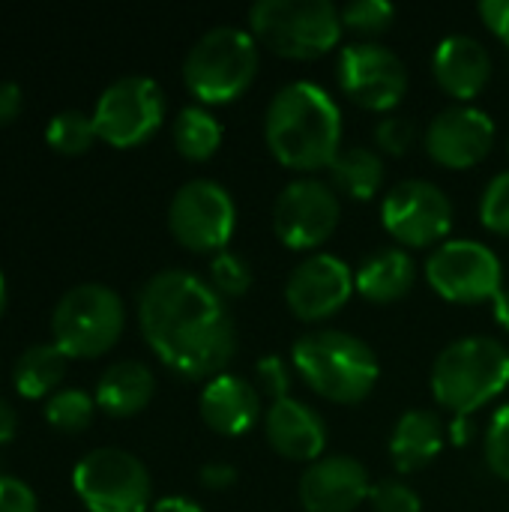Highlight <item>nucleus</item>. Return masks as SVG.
Masks as SVG:
<instances>
[{
    "instance_id": "nucleus-25",
    "label": "nucleus",
    "mask_w": 509,
    "mask_h": 512,
    "mask_svg": "<svg viewBox=\"0 0 509 512\" xmlns=\"http://www.w3.org/2000/svg\"><path fill=\"white\" fill-rule=\"evenodd\" d=\"M333 189L351 198H372L384 183V159L372 147H348L330 162Z\"/></svg>"
},
{
    "instance_id": "nucleus-37",
    "label": "nucleus",
    "mask_w": 509,
    "mask_h": 512,
    "mask_svg": "<svg viewBox=\"0 0 509 512\" xmlns=\"http://www.w3.org/2000/svg\"><path fill=\"white\" fill-rule=\"evenodd\" d=\"M198 480H201L204 489L222 492V489H231L237 483V468L228 465V462H207V465H201Z\"/></svg>"
},
{
    "instance_id": "nucleus-20",
    "label": "nucleus",
    "mask_w": 509,
    "mask_h": 512,
    "mask_svg": "<svg viewBox=\"0 0 509 512\" xmlns=\"http://www.w3.org/2000/svg\"><path fill=\"white\" fill-rule=\"evenodd\" d=\"M432 72L438 87L459 99L468 102L474 99L492 78V54L489 48L468 33H450L438 42L435 57H432Z\"/></svg>"
},
{
    "instance_id": "nucleus-7",
    "label": "nucleus",
    "mask_w": 509,
    "mask_h": 512,
    "mask_svg": "<svg viewBox=\"0 0 509 512\" xmlns=\"http://www.w3.org/2000/svg\"><path fill=\"white\" fill-rule=\"evenodd\" d=\"M126 309L120 294L105 282H78L54 303L51 333L66 357L105 354L123 333Z\"/></svg>"
},
{
    "instance_id": "nucleus-30",
    "label": "nucleus",
    "mask_w": 509,
    "mask_h": 512,
    "mask_svg": "<svg viewBox=\"0 0 509 512\" xmlns=\"http://www.w3.org/2000/svg\"><path fill=\"white\" fill-rule=\"evenodd\" d=\"M339 15H342V27L363 33V36H375L393 24L396 6L387 0H354V3H345Z\"/></svg>"
},
{
    "instance_id": "nucleus-34",
    "label": "nucleus",
    "mask_w": 509,
    "mask_h": 512,
    "mask_svg": "<svg viewBox=\"0 0 509 512\" xmlns=\"http://www.w3.org/2000/svg\"><path fill=\"white\" fill-rule=\"evenodd\" d=\"M375 141L381 150L393 153V156H402L414 147L417 141V126L414 120L402 117V114H387L384 120H378L375 126Z\"/></svg>"
},
{
    "instance_id": "nucleus-10",
    "label": "nucleus",
    "mask_w": 509,
    "mask_h": 512,
    "mask_svg": "<svg viewBox=\"0 0 509 512\" xmlns=\"http://www.w3.org/2000/svg\"><path fill=\"white\" fill-rule=\"evenodd\" d=\"M165 117V93L147 75H123L111 81L93 108L96 135L114 147L147 141Z\"/></svg>"
},
{
    "instance_id": "nucleus-18",
    "label": "nucleus",
    "mask_w": 509,
    "mask_h": 512,
    "mask_svg": "<svg viewBox=\"0 0 509 512\" xmlns=\"http://www.w3.org/2000/svg\"><path fill=\"white\" fill-rule=\"evenodd\" d=\"M264 435L267 444L291 462H318L327 447V426L324 417L309 408L306 402L288 396L267 408L264 414Z\"/></svg>"
},
{
    "instance_id": "nucleus-15",
    "label": "nucleus",
    "mask_w": 509,
    "mask_h": 512,
    "mask_svg": "<svg viewBox=\"0 0 509 512\" xmlns=\"http://www.w3.org/2000/svg\"><path fill=\"white\" fill-rule=\"evenodd\" d=\"M351 294L354 270L330 252L303 258L285 282V303L300 321H324L336 315Z\"/></svg>"
},
{
    "instance_id": "nucleus-2",
    "label": "nucleus",
    "mask_w": 509,
    "mask_h": 512,
    "mask_svg": "<svg viewBox=\"0 0 509 512\" xmlns=\"http://www.w3.org/2000/svg\"><path fill=\"white\" fill-rule=\"evenodd\" d=\"M264 135L270 153L294 171L330 168L342 144V111L312 81H291L267 105Z\"/></svg>"
},
{
    "instance_id": "nucleus-33",
    "label": "nucleus",
    "mask_w": 509,
    "mask_h": 512,
    "mask_svg": "<svg viewBox=\"0 0 509 512\" xmlns=\"http://www.w3.org/2000/svg\"><path fill=\"white\" fill-rule=\"evenodd\" d=\"M369 504L375 512H420V495L402 480H378L369 489Z\"/></svg>"
},
{
    "instance_id": "nucleus-26",
    "label": "nucleus",
    "mask_w": 509,
    "mask_h": 512,
    "mask_svg": "<svg viewBox=\"0 0 509 512\" xmlns=\"http://www.w3.org/2000/svg\"><path fill=\"white\" fill-rule=\"evenodd\" d=\"M222 144V126L219 120L201 108V105H186L174 117V147L183 159L189 162H204L210 159Z\"/></svg>"
},
{
    "instance_id": "nucleus-27",
    "label": "nucleus",
    "mask_w": 509,
    "mask_h": 512,
    "mask_svg": "<svg viewBox=\"0 0 509 512\" xmlns=\"http://www.w3.org/2000/svg\"><path fill=\"white\" fill-rule=\"evenodd\" d=\"M96 135V123L93 114L81 111V108H63L57 111L48 126H45V141L57 150V153H84L93 144Z\"/></svg>"
},
{
    "instance_id": "nucleus-5",
    "label": "nucleus",
    "mask_w": 509,
    "mask_h": 512,
    "mask_svg": "<svg viewBox=\"0 0 509 512\" xmlns=\"http://www.w3.org/2000/svg\"><path fill=\"white\" fill-rule=\"evenodd\" d=\"M258 39L234 24L210 27L195 39L183 60V81L192 96L210 105L234 102L258 72Z\"/></svg>"
},
{
    "instance_id": "nucleus-3",
    "label": "nucleus",
    "mask_w": 509,
    "mask_h": 512,
    "mask_svg": "<svg viewBox=\"0 0 509 512\" xmlns=\"http://www.w3.org/2000/svg\"><path fill=\"white\" fill-rule=\"evenodd\" d=\"M291 366L318 396L339 405L363 402L381 378L375 351L345 330L303 333L291 348Z\"/></svg>"
},
{
    "instance_id": "nucleus-28",
    "label": "nucleus",
    "mask_w": 509,
    "mask_h": 512,
    "mask_svg": "<svg viewBox=\"0 0 509 512\" xmlns=\"http://www.w3.org/2000/svg\"><path fill=\"white\" fill-rule=\"evenodd\" d=\"M96 411V399L81 387H60L45 402V417L60 432H81L90 426Z\"/></svg>"
},
{
    "instance_id": "nucleus-44",
    "label": "nucleus",
    "mask_w": 509,
    "mask_h": 512,
    "mask_svg": "<svg viewBox=\"0 0 509 512\" xmlns=\"http://www.w3.org/2000/svg\"><path fill=\"white\" fill-rule=\"evenodd\" d=\"M3 303H6V279H3V270H0V312H3Z\"/></svg>"
},
{
    "instance_id": "nucleus-31",
    "label": "nucleus",
    "mask_w": 509,
    "mask_h": 512,
    "mask_svg": "<svg viewBox=\"0 0 509 512\" xmlns=\"http://www.w3.org/2000/svg\"><path fill=\"white\" fill-rule=\"evenodd\" d=\"M480 222L495 234H509V171L489 180L480 198Z\"/></svg>"
},
{
    "instance_id": "nucleus-40",
    "label": "nucleus",
    "mask_w": 509,
    "mask_h": 512,
    "mask_svg": "<svg viewBox=\"0 0 509 512\" xmlns=\"http://www.w3.org/2000/svg\"><path fill=\"white\" fill-rule=\"evenodd\" d=\"M150 512H204L192 498H186V495H168V498H159Z\"/></svg>"
},
{
    "instance_id": "nucleus-42",
    "label": "nucleus",
    "mask_w": 509,
    "mask_h": 512,
    "mask_svg": "<svg viewBox=\"0 0 509 512\" xmlns=\"http://www.w3.org/2000/svg\"><path fill=\"white\" fill-rule=\"evenodd\" d=\"M492 303H495V321L509 330V288H501Z\"/></svg>"
},
{
    "instance_id": "nucleus-21",
    "label": "nucleus",
    "mask_w": 509,
    "mask_h": 512,
    "mask_svg": "<svg viewBox=\"0 0 509 512\" xmlns=\"http://www.w3.org/2000/svg\"><path fill=\"white\" fill-rule=\"evenodd\" d=\"M444 450V423L435 411L411 408L405 411L390 435V459L402 474L420 471L435 462Z\"/></svg>"
},
{
    "instance_id": "nucleus-36",
    "label": "nucleus",
    "mask_w": 509,
    "mask_h": 512,
    "mask_svg": "<svg viewBox=\"0 0 509 512\" xmlns=\"http://www.w3.org/2000/svg\"><path fill=\"white\" fill-rule=\"evenodd\" d=\"M0 512H39L33 486L15 474H0Z\"/></svg>"
},
{
    "instance_id": "nucleus-32",
    "label": "nucleus",
    "mask_w": 509,
    "mask_h": 512,
    "mask_svg": "<svg viewBox=\"0 0 509 512\" xmlns=\"http://www.w3.org/2000/svg\"><path fill=\"white\" fill-rule=\"evenodd\" d=\"M486 462L492 468V474H498L501 480L509 483V402L495 411V417L489 420L486 429Z\"/></svg>"
},
{
    "instance_id": "nucleus-14",
    "label": "nucleus",
    "mask_w": 509,
    "mask_h": 512,
    "mask_svg": "<svg viewBox=\"0 0 509 512\" xmlns=\"http://www.w3.org/2000/svg\"><path fill=\"white\" fill-rule=\"evenodd\" d=\"M381 222L387 234L405 246H432L453 228V201L429 180H402L387 192Z\"/></svg>"
},
{
    "instance_id": "nucleus-8",
    "label": "nucleus",
    "mask_w": 509,
    "mask_h": 512,
    "mask_svg": "<svg viewBox=\"0 0 509 512\" xmlns=\"http://www.w3.org/2000/svg\"><path fill=\"white\" fill-rule=\"evenodd\" d=\"M72 486L90 512H144L153 495L147 465L120 447H96L81 456Z\"/></svg>"
},
{
    "instance_id": "nucleus-9",
    "label": "nucleus",
    "mask_w": 509,
    "mask_h": 512,
    "mask_svg": "<svg viewBox=\"0 0 509 512\" xmlns=\"http://www.w3.org/2000/svg\"><path fill=\"white\" fill-rule=\"evenodd\" d=\"M237 225V207L231 192L210 180H186L168 204V228L174 240L192 252H225Z\"/></svg>"
},
{
    "instance_id": "nucleus-19",
    "label": "nucleus",
    "mask_w": 509,
    "mask_h": 512,
    "mask_svg": "<svg viewBox=\"0 0 509 512\" xmlns=\"http://www.w3.org/2000/svg\"><path fill=\"white\" fill-rule=\"evenodd\" d=\"M198 408H201V420L213 432L228 438L252 432L264 414L261 390L243 375H231V372H222L204 384Z\"/></svg>"
},
{
    "instance_id": "nucleus-16",
    "label": "nucleus",
    "mask_w": 509,
    "mask_h": 512,
    "mask_svg": "<svg viewBox=\"0 0 509 512\" xmlns=\"http://www.w3.org/2000/svg\"><path fill=\"white\" fill-rule=\"evenodd\" d=\"M423 144L444 168H474L495 144V120L474 105H450L429 120Z\"/></svg>"
},
{
    "instance_id": "nucleus-22",
    "label": "nucleus",
    "mask_w": 509,
    "mask_h": 512,
    "mask_svg": "<svg viewBox=\"0 0 509 512\" xmlns=\"http://www.w3.org/2000/svg\"><path fill=\"white\" fill-rule=\"evenodd\" d=\"M414 279L417 267L411 255L399 246H384L360 261L354 273V291H360L372 303H393L414 288Z\"/></svg>"
},
{
    "instance_id": "nucleus-12",
    "label": "nucleus",
    "mask_w": 509,
    "mask_h": 512,
    "mask_svg": "<svg viewBox=\"0 0 509 512\" xmlns=\"http://www.w3.org/2000/svg\"><path fill=\"white\" fill-rule=\"evenodd\" d=\"M342 219V201L333 183L318 177L291 180L273 204V231L288 249H315L333 237Z\"/></svg>"
},
{
    "instance_id": "nucleus-11",
    "label": "nucleus",
    "mask_w": 509,
    "mask_h": 512,
    "mask_svg": "<svg viewBox=\"0 0 509 512\" xmlns=\"http://www.w3.org/2000/svg\"><path fill=\"white\" fill-rule=\"evenodd\" d=\"M429 285L453 303L495 300L504 288L501 258L477 240H447L426 261Z\"/></svg>"
},
{
    "instance_id": "nucleus-41",
    "label": "nucleus",
    "mask_w": 509,
    "mask_h": 512,
    "mask_svg": "<svg viewBox=\"0 0 509 512\" xmlns=\"http://www.w3.org/2000/svg\"><path fill=\"white\" fill-rule=\"evenodd\" d=\"M15 432H18V414H15V408L9 405V399L0 396V444L9 441Z\"/></svg>"
},
{
    "instance_id": "nucleus-38",
    "label": "nucleus",
    "mask_w": 509,
    "mask_h": 512,
    "mask_svg": "<svg viewBox=\"0 0 509 512\" xmlns=\"http://www.w3.org/2000/svg\"><path fill=\"white\" fill-rule=\"evenodd\" d=\"M480 15L489 24V30L509 48V0H483Z\"/></svg>"
},
{
    "instance_id": "nucleus-23",
    "label": "nucleus",
    "mask_w": 509,
    "mask_h": 512,
    "mask_svg": "<svg viewBox=\"0 0 509 512\" xmlns=\"http://www.w3.org/2000/svg\"><path fill=\"white\" fill-rule=\"evenodd\" d=\"M156 378L141 360H117L96 381V405L114 417H132L153 399Z\"/></svg>"
},
{
    "instance_id": "nucleus-39",
    "label": "nucleus",
    "mask_w": 509,
    "mask_h": 512,
    "mask_svg": "<svg viewBox=\"0 0 509 512\" xmlns=\"http://www.w3.org/2000/svg\"><path fill=\"white\" fill-rule=\"evenodd\" d=\"M21 84L0 78V123H9L21 111Z\"/></svg>"
},
{
    "instance_id": "nucleus-29",
    "label": "nucleus",
    "mask_w": 509,
    "mask_h": 512,
    "mask_svg": "<svg viewBox=\"0 0 509 512\" xmlns=\"http://www.w3.org/2000/svg\"><path fill=\"white\" fill-rule=\"evenodd\" d=\"M207 282L216 288L219 297H243L252 288V267L237 252H216L207 267Z\"/></svg>"
},
{
    "instance_id": "nucleus-24",
    "label": "nucleus",
    "mask_w": 509,
    "mask_h": 512,
    "mask_svg": "<svg viewBox=\"0 0 509 512\" xmlns=\"http://www.w3.org/2000/svg\"><path fill=\"white\" fill-rule=\"evenodd\" d=\"M66 351L57 342H33L21 351L12 369L15 390L27 399H39L45 393L60 390L57 384L66 375Z\"/></svg>"
},
{
    "instance_id": "nucleus-35",
    "label": "nucleus",
    "mask_w": 509,
    "mask_h": 512,
    "mask_svg": "<svg viewBox=\"0 0 509 512\" xmlns=\"http://www.w3.org/2000/svg\"><path fill=\"white\" fill-rule=\"evenodd\" d=\"M255 378H258L261 393H267L273 402L291 396V393H288V390H291V369H288V360H282L279 354L261 357L258 366H255Z\"/></svg>"
},
{
    "instance_id": "nucleus-17",
    "label": "nucleus",
    "mask_w": 509,
    "mask_h": 512,
    "mask_svg": "<svg viewBox=\"0 0 509 512\" xmlns=\"http://www.w3.org/2000/svg\"><path fill=\"white\" fill-rule=\"evenodd\" d=\"M369 471L354 456H324L300 477V504L306 512H354L369 501Z\"/></svg>"
},
{
    "instance_id": "nucleus-6",
    "label": "nucleus",
    "mask_w": 509,
    "mask_h": 512,
    "mask_svg": "<svg viewBox=\"0 0 509 512\" xmlns=\"http://www.w3.org/2000/svg\"><path fill=\"white\" fill-rule=\"evenodd\" d=\"M258 45L291 60L327 54L342 36V15L330 0H258L249 9Z\"/></svg>"
},
{
    "instance_id": "nucleus-4",
    "label": "nucleus",
    "mask_w": 509,
    "mask_h": 512,
    "mask_svg": "<svg viewBox=\"0 0 509 512\" xmlns=\"http://www.w3.org/2000/svg\"><path fill=\"white\" fill-rule=\"evenodd\" d=\"M509 384V351L492 336H465L450 342L432 366V396L456 417L498 399Z\"/></svg>"
},
{
    "instance_id": "nucleus-1",
    "label": "nucleus",
    "mask_w": 509,
    "mask_h": 512,
    "mask_svg": "<svg viewBox=\"0 0 509 512\" xmlns=\"http://www.w3.org/2000/svg\"><path fill=\"white\" fill-rule=\"evenodd\" d=\"M138 324L156 357L180 378H216L237 354L225 297L189 270H159L138 291Z\"/></svg>"
},
{
    "instance_id": "nucleus-43",
    "label": "nucleus",
    "mask_w": 509,
    "mask_h": 512,
    "mask_svg": "<svg viewBox=\"0 0 509 512\" xmlns=\"http://www.w3.org/2000/svg\"><path fill=\"white\" fill-rule=\"evenodd\" d=\"M468 438H471V423H468V417H459L453 423V441L456 444H468Z\"/></svg>"
},
{
    "instance_id": "nucleus-13",
    "label": "nucleus",
    "mask_w": 509,
    "mask_h": 512,
    "mask_svg": "<svg viewBox=\"0 0 509 512\" xmlns=\"http://www.w3.org/2000/svg\"><path fill=\"white\" fill-rule=\"evenodd\" d=\"M336 78L345 96L369 111H390L408 90V69L396 51L381 42H351L336 60Z\"/></svg>"
}]
</instances>
